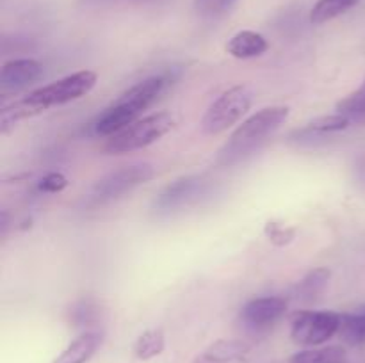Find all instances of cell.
<instances>
[{
	"mask_svg": "<svg viewBox=\"0 0 365 363\" xmlns=\"http://www.w3.org/2000/svg\"><path fill=\"white\" fill-rule=\"evenodd\" d=\"M330 276L331 273L327 267H319V269L310 270V273L298 283L296 294H298V298L303 299V301H310V299L317 298V295L327 288Z\"/></svg>",
	"mask_w": 365,
	"mask_h": 363,
	"instance_id": "cell-18",
	"label": "cell"
},
{
	"mask_svg": "<svg viewBox=\"0 0 365 363\" xmlns=\"http://www.w3.org/2000/svg\"><path fill=\"white\" fill-rule=\"evenodd\" d=\"M266 231V237L273 242L278 248H284V246L291 244L296 237V230L292 226H285V224L277 223V221H269L264 228Z\"/></svg>",
	"mask_w": 365,
	"mask_h": 363,
	"instance_id": "cell-24",
	"label": "cell"
},
{
	"mask_svg": "<svg viewBox=\"0 0 365 363\" xmlns=\"http://www.w3.org/2000/svg\"><path fill=\"white\" fill-rule=\"evenodd\" d=\"M195 11L203 18H220L230 13L237 0H195Z\"/></svg>",
	"mask_w": 365,
	"mask_h": 363,
	"instance_id": "cell-23",
	"label": "cell"
},
{
	"mask_svg": "<svg viewBox=\"0 0 365 363\" xmlns=\"http://www.w3.org/2000/svg\"><path fill=\"white\" fill-rule=\"evenodd\" d=\"M289 117V107H266L253 116H250L232 137L225 142L223 148L217 153L220 166H232L246 157L252 155L255 149L266 142L269 135H273Z\"/></svg>",
	"mask_w": 365,
	"mask_h": 363,
	"instance_id": "cell-2",
	"label": "cell"
},
{
	"mask_svg": "<svg viewBox=\"0 0 365 363\" xmlns=\"http://www.w3.org/2000/svg\"><path fill=\"white\" fill-rule=\"evenodd\" d=\"M41 71V64L34 59L9 60L0 70V88H2V91L24 89L34 80H38Z\"/></svg>",
	"mask_w": 365,
	"mask_h": 363,
	"instance_id": "cell-8",
	"label": "cell"
},
{
	"mask_svg": "<svg viewBox=\"0 0 365 363\" xmlns=\"http://www.w3.org/2000/svg\"><path fill=\"white\" fill-rule=\"evenodd\" d=\"M351 120L344 114H331V116H321L317 120L310 121L307 132H316V134H330V132H341L349 127Z\"/></svg>",
	"mask_w": 365,
	"mask_h": 363,
	"instance_id": "cell-21",
	"label": "cell"
},
{
	"mask_svg": "<svg viewBox=\"0 0 365 363\" xmlns=\"http://www.w3.org/2000/svg\"><path fill=\"white\" fill-rule=\"evenodd\" d=\"M168 84V78L163 75H155V77H150L141 80L139 84L132 85L128 91H125L116 102L123 103L128 109H132L134 112L141 114L143 110L148 109L157 98H159L160 93L164 91Z\"/></svg>",
	"mask_w": 365,
	"mask_h": 363,
	"instance_id": "cell-9",
	"label": "cell"
},
{
	"mask_svg": "<svg viewBox=\"0 0 365 363\" xmlns=\"http://www.w3.org/2000/svg\"><path fill=\"white\" fill-rule=\"evenodd\" d=\"M269 48V43L255 31H241L227 43V52L235 59H253L262 56Z\"/></svg>",
	"mask_w": 365,
	"mask_h": 363,
	"instance_id": "cell-14",
	"label": "cell"
},
{
	"mask_svg": "<svg viewBox=\"0 0 365 363\" xmlns=\"http://www.w3.org/2000/svg\"><path fill=\"white\" fill-rule=\"evenodd\" d=\"M95 71L82 70L68 75L61 80L52 82V84L34 89L24 98L4 107L2 112H0V130H2V134H7V127L14 125L16 121L38 116V114L48 110L50 107L64 105V103L82 98L95 88Z\"/></svg>",
	"mask_w": 365,
	"mask_h": 363,
	"instance_id": "cell-1",
	"label": "cell"
},
{
	"mask_svg": "<svg viewBox=\"0 0 365 363\" xmlns=\"http://www.w3.org/2000/svg\"><path fill=\"white\" fill-rule=\"evenodd\" d=\"M82 6L88 7H103V6H113V4L123 2V0H78Z\"/></svg>",
	"mask_w": 365,
	"mask_h": 363,
	"instance_id": "cell-26",
	"label": "cell"
},
{
	"mask_svg": "<svg viewBox=\"0 0 365 363\" xmlns=\"http://www.w3.org/2000/svg\"><path fill=\"white\" fill-rule=\"evenodd\" d=\"M100 306L93 299H82L71 308L70 319L75 326H91L98 320Z\"/></svg>",
	"mask_w": 365,
	"mask_h": 363,
	"instance_id": "cell-22",
	"label": "cell"
},
{
	"mask_svg": "<svg viewBox=\"0 0 365 363\" xmlns=\"http://www.w3.org/2000/svg\"><path fill=\"white\" fill-rule=\"evenodd\" d=\"M360 0H319L310 11V21L316 25L327 23L355 7Z\"/></svg>",
	"mask_w": 365,
	"mask_h": 363,
	"instance_id": "cell-17",
	"label": "cell"
},
{
	"mask_svg": "<svg viewBox=\"0 0 365 363\" xmlns=\"http://www.w3.org/2000/svg\"><path fill=\"white\" fill-rule=\"evenodd\" d=\"M348 344L362 345L365 344V310L360 313H351V315H342L341 331Z\"/></svg>",
	"mask_w": 365,
	"mask_h": 363,
	"instance_id": "cell-19",
	"label": "cell"
},
{
	"mask_svg": "<svg viewBox=\"0 0 365 363\" xmlns=\"http://www.w3.org/2000/svg\"><path fill=\"white\" fill-rule=\"evenodd\" d=\"M68 187V178L63 173H48L41 178L39 182V191L50 192V194H56V192L64 191Z\"/></svg>",
	"mask_w": 365,
	"mask_h": 363,
	"instance_id": "cell-25",
	"label": "cell"
},
{
	"mask_svg": "<svg viewBox=\"0 0 365 363\" xmlns=\"http://www.w3.org/2000/svg\"><path fill=\"white\" fill-rule=\"evenodd\" d=\"M153 167L150 164H134V166H125L113 173L100 178L93 187L91 196L95 201H110L120 196L127 194L138 185L146 184L153 178Z\"/></svg>",
	"mask_w": 365,
	"mask_h": 363,
	"instance_id": "cell-6",
	"label": "cell"
},
{
	"mask_svg": "<svg viewBox=\"0 0 365 363\" xmlns=\"http://www.w3.org/2000/svg\"><path fill=\"white\" fill-rule=\"evenodd\" d=\"M138 116L139 114L128 109L127 105H123L120 102H114L109 109H106L100 114V117L95 121L93 128H95V134L102 135V137H113L114 134H118L123 128H127L128 125L134 123Z\"/></svg>",
	"mask_w": 365,
	"mask_h": 363,
	"instance_id": "cell-11",
	"label": "cell"
},
{
	"mask_svg": "<svg viewBox=\"0 0 365 363\" xmlns=\"http://www.w3.org/2000/svg\"><path fill=\"white\" fill-rule=\"evenodd\" d=\"M164 347H166V337H164L163 330H148L135 340L134 354L138 359L148 362V359L163 354Z\"/></svg>",
	"mask_w": 365,
	"mask_h": 363,
	"instance_id": "cell-16",
	"label": "cell"
},
{
	"mask_svg": "<svg viewBox=\"0 0 365 363\" xmlns=\"http://www.w3.org/2000/svg\"><path fill=\"white\" fill-rule=\"evenodd\" d=\"M250 354V345L242 340H223L214 342L192 363H234L242 362Z\"/></svg>",
	"mask_w": 365,
	"mask_h": 363,
	"instance_id": "cell-10",
	"label": "cell"
},
{
	"mask_svg": "<svg viewBox=\"0 0 365 363\" xmlns=\"http://www.w3.org/2000/svg\"><path fill=\"white\" fill-rule=\"evenodd\" d=\"M134 2H159V0H134Z\"/></svg>",
	"mask_w": 365,
	"mask_h": 363,
	"instance_id": "cell-27",
	"label": "cell"
},
{
	"mask_svg": "<svg viewBox=\"0 0 365 363\" xmlns=\"http://www.w3.org/2000/svg\"><path fill=\"white\" fill-rule=\"evenodd\" d=\"M348 354L341 345L321 349H305L291 356L289 363H346Z\"/></svg>",
	"mask_w": 365,
	"mask_h": 363,
	"instance_id": "cell-15",
	"label": "cell"
},
{
	"mask_svg": "<svg viewBox=\"0 0 365 363\" xmlns=\"http://www.w3.org/2000/svg\"><path fill=\"white\" fill-rule=\"evenodd\" d=\"M173 114H150V116L134 121L127 128L107 139L103 152L109 153V155H121V153H130L134 149L146 148V146L153 144L160 137H164L173 128Z\"/></svg>",
	"mask_w": 365,
	"mask_h": 363,
	"instance_id": "cell-3",
	"label": "cell"
},
{
	"mask_svg": "<svg viewBox=\"0 0 365 363\" xmlns=\"http://www.w3.org/2000/svg\"><path fill=\"white\" fill-rule=\"evenodd\" d=\"M203 182L196 177H185L180 180L173 182L171 185H168L166 191L159 196L157 199V206L160 210H173L177 206L185 205L187 201H191L192 198H196L200 191H202Z\"/></svg>",
	"mask_w": 365,
	"mask_h": 363,
	"instance_id": "cell-12",
	"label": "cell"
},
{
	"mask_svg": "<svg viewBox=\"0 0 365 363\" xmlns=\"http://www.w3.org/2000/svg\"><path fill=\"white\" fill-rule=\"evenodd\" d=\"M253 102V95L246 85H234L225 91L212 105L207 109L202 120V128L205 134L217 135L223 134L230 127H234L239 120H242L250 110Z\"/></svg>",
	"mask_w": 365,
	"mask_h": 363,
	"instance_id": "cell-4",
	"label": "cell"
},
{
	"mask_svg": "<svg viewBox=\"0 0 365 363\" xmlns=\"http://www.w3.org/2000/svg\"><path fill=\"white\" fill-rule=\"evenodd\" d=\"M335 109H337L339 114L348 116L349 120H362V117H365V82L362 88L342 98Z\"/></svg>",
	"mask_w": 365,
	"mask_h": 363,
	"instance_id": "cell-20",
	"label": "cell"
},
{
	"mask_svg": "<svg viewBox=\"0 0 365 363\" xmlns=\"http://www.w3.org/2000/svg\"><path fill=\"white\" fill-rule=\"evenodd\" d=\"M342 315L335 312H299L291 324L292 342L299 345H321L341 331Z\"/></svg>",
	"mask_w": 365,
	"mask_h": 363,
	"instance_id": "cell-5",
	"label": "cell"
},
{
	"mask_svg": "<svg viewBox=\"0 0 365 363\" xmlns=\"http://www.w3.org/2000/svg\"><path fill=\"white\" fill-rule=\"evenodd\" d=\"M102 345V333L86 331L78 335L52 363H88Z\"/></svg>",
	"mask_w": 365,
	"mask_h": 363,
	"instance_id": "cell-13",
	"label": "cell"
},
{
	"mask_svg": "<svg viewBox=\"0 0 365 363\" xmlns=\"http://www.w3.org/2000/svg\"><path fill=\"white\" fill-rule=\"evenodd\" d=\"M287 312V301L284 298H257L242 308V322L253 330H266L282 319Z\"/></svg>",
	"mask_w": 365,
	"mask_h": 363,
	"instance_id": "cell-7",
	"label": "cell"
}]
</instances>
